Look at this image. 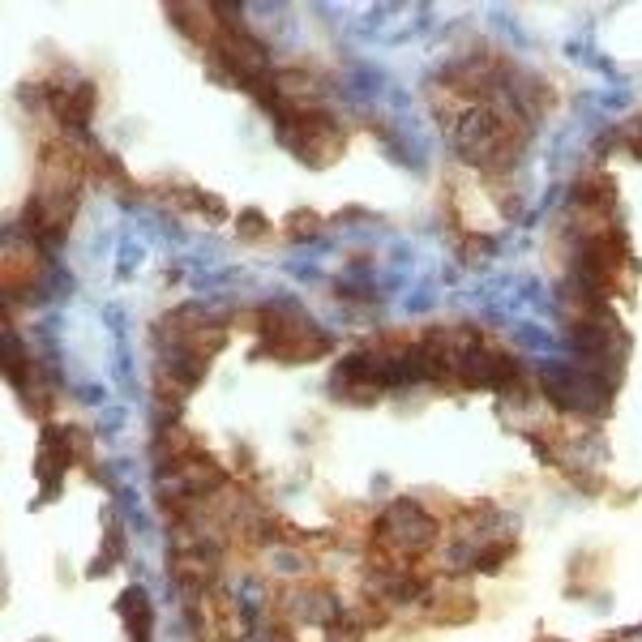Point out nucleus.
<instances>
[{
  "instance_id": "1",
  "label": "nucleus",
  "mask_w": 642,
  "mask_h": 642,
  "mask_svg": "<svg viewBox=\"0 0 642 642\" xmlns=\"http://www.w3.org/2000/svg\"><path fill=\"white\" fill-rule=\"evenodd\" d=\"M262 347L279 360H313L330 347V339L317 326H309V317L287 309V304H274L262 313Z\"/></svg>"
},
{
  "instance_id": "2",
  "label": "nucleus",
  "mask_w": 642,
  "mask_h": 642,
  "mask_svg": "<svg viewBox=\"0 0 642 642\" xmlns=\"http://www.w3.org/2000/svg\"><path fill=\"white\" fill-rule=\"evenodd\" d=\"M120 613H125V621L133 625V642H150V621H155V613H150V600H146L142 587L120 595Z\"/></svg>"
},
{
  "instance_id": "3",
  "label": "nucleus",
  "mask_w": 642,
  "mask_h": 642,
  "mask_svg": "<svg viewBox=\"0 0 642 642\" xmlns=\"http://www.w3.org/2000/svg\"><path fill=\"white\" fill-rule=\"evenodd\" d=\"M90 103H95V90L78 86L73 95H60V99H56V112H60V120H69L73 129H82L86 116H90Z\"/></svg>"
}]
</instances>
